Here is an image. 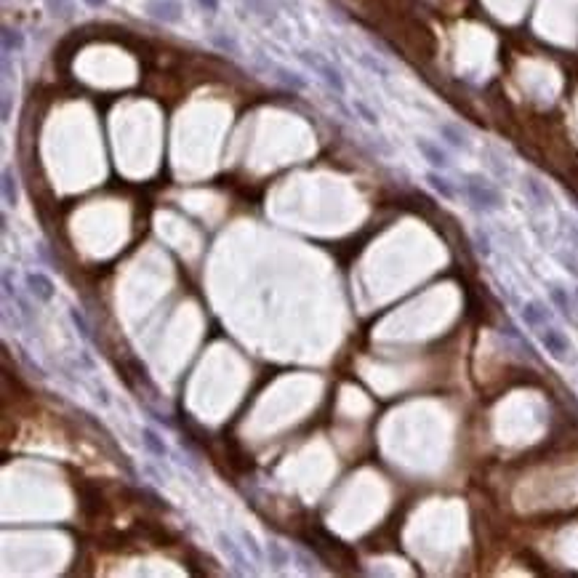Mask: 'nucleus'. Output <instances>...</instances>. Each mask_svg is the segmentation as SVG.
<instances>
[{"mask_svg":"<svg viewBox=\"0 0 578 578\" xmlns=\"http://www.w3.org/2000/svg\"><path fill=\"white\" fill-rule=\"evenodd\" d=\"M541 344H544V349L549 352V357H552V360H557V363H568L570 349H573L570 339L565 336L560 328H554V326L541 328Z\"/></svg>","mask_w":578,"mask_h":578,"instance_id":"3","label":"nucleus"},{"mask_svg":"<svg viewBox=\"0 0 578 578\" xmlns=\"http://www.w3.org/2000/svg\"><path fill=\"white\" fill-rule=\"evenodd\" d=\"M357 61H360L365 70H371V73L381 75V77H386V75H389V70H386V67L379 59H373L371 54H357Z\"/></svg>","mask_w":578,"mask_h":578,"instance_id":"20","label":"nucleus"},{"mask_svg":"<svg viewBox=\"0 0 578 578\" xmlns=\"http://www.w3.org/2000/svg\"><path fill=\"white\" fill-rule=\"evenodd\" d=\"M475 240H477V251L482 253V256H490V240L477 229V235H475Z\"/></svg>","mask_w":578,"mask_h":578,"instance_id":"26","label":"nucleus"},{"mask_svg":"<svg viewBox=\"0 0 578 578\" xmlns=\"http://www.w3.org/2000/svg\"><path fill=\"white\" fill-rule=\"evenodd\" d=\"M519 314H522V323L531 328V330H541V328L549 326V320H552V312H549L541 301H528Z\"/></svg>","mask_w":578,"mask_h":578,"instance_id":"7","label":"nucleus"},{"mask_svg":"<svg viewBox=\"0 0 578 578\" xmlns=\"http://www.w3.org/2000/svg\"><path fill=\"white\" fill-rule=\"evenodd\" d=\"M70 320H73V326L77 328V333H80L83 339H89L91 328H89V323H86V317H83V312H80V310H70Z\"/></svg>","mask_w":578,"mask_h":578,"instance_id":"23","label":"nucleus"},{"mask_svg":"<svg viewBox=\"0 0 578 578\" xmlns=\"http://www.w3.org/2000/svg\"><path fill=\"white\" fill-rule=\"evenodd\" d=\"M142 443H144V448H147L155 459H165L168 456V445L163 443V437L152 429V427H144L142 429Z\"/></svg>","mask_w":578,"mask_h":578,"instance_id":"13","label":"nucleus"},{"mask_svg":"<svg viewBox=\"0 0 578 578\" xmlns=\"http://www.w3.org/2000/svg\"><path fill=\"white\" fill-rule=\"evenodd\" d=\"M576 253H578V240H576Z\"/></svg>","mask_w":578,"mask_h":578,"instance_id":"29","label":"nucleus"},{"mask_svg":"<svg viewBox=\"0 0 578 578\" xmlns=\"http://www.w3.org/2000/svg\"><path fill=\"white\" fill-rule=\"evenodd\" d=\"M352 107H355L357 118L363 120V123H368L371 128H376V126H379V115H376V112H373L371 107L363 102V99H352Z\"/></svg>","mask_w":578,"mask_h":578,"instance_id":"19","label":"nucleus"},{"mask_svg":"<svg viewBox=\"0 0 578 578\" xmlns=\"http://www.w3.org/2000/svg\"><path fill=\"white\" fill-rule=\"evenodd\" d=\"M45 8L51 16H67L73 11V3L70 0H45Z\"/></svg>","mask_w":578,"mask_h":578,"instance_id":"22","label":"nucleus"},{"mask_svg":"<svg viewBox=\"0 0 578 578\" xmlns=\"http://www.w3.org/2000/svg\"><path fill=\"white\" fill-rule=\"evenodd\" d=\"M440 136L445 139V144H450L453 149H469V136L456 123H440Z\"/></svg>","mask_w":578,"mask_h":578,"instance_id":"9","label":"nucleus"},{"mask_svg":"<svg viewBox=\"0 0 578 578\" xmlns=\"http://www.w3.org/2000/svg\"><path fill=\"white\" fill-rule=\"evenodd\" d=\"M24 282H27V291H30L38 301H51L54 294H56L54 280H51L48 275H43V272H27V275H24Z\"/></svg>","mask_w":578,"mask_h":578,"instance_id":"6","label":"nucleus"},{"mask_svg":"<svg viewBox=\"0 0 578 578\" xmlns=\"http://www.w3.org/2000/svg\"><path fill=\"white\" fill-rule=\"evenodd\" d=\"M144 14L155 22H163V24H176L181 19V3L178 0H147Z\"/></svg>","mask_w":578,"mask_h":578,"instance_id":"4","label":"nucleus"},{"mask_svg":"<svg viewBox=\"0 0 578 578\" xmlns=\"http://www.w3.org/2000/svg\"><path fill=\"white\" fill-rule=\"evenodd\" d=\"M240 538H243V547L251 552L253 560H261V549H259V544H256V538H253L248 531H243V533H240Z\"/></svg>","mask_w":578,"mask_h":578,"instance_id":"24","label":"nucleus"},{"mask_svg":"<svg viewBox=\"0 0 578 578\" xmlns=\"http://www.w3.org/2000/svg\"><path fill=\"white\" fill-rule=\"evenodd\" d=\"M243 6L253 16H259L261 22H267V24H272L277 19V3L275 0H243Z\"/></svg>","mask_w":578,"mask_h":578,"instance_id":"10","label":"nucleus"},{"mask_svg":"<svg viewBox=\"0 0 578 578\" xmlns=\"http://www.w3.org/2000/svg\"><path fill=\"white\" fill-rule=\"evenodd\" d=\"M427 184H429L432 190L440 195V197H445V200H456V190H453V184H450L443 174L429 171V174H427Z\"/></svg>","mask_w":578,"mask_h":578,"instance_id":"14","label":"nucleus"},{"mask_svg":"<svg viewBox=\"0 0 578 578\" xmlns=\"http://www.w3.org/2000/svg\"><path fill=\"white\" fill-rule=\"evenodd\" d=\"M522 187H525V192H528V197H531V203H533V206L547 208L549 203H552V197H549V190L535 176H525Z\"/></svg>","mask_w":578,"mask_h":578,"instance_id":"12","label":"nucleus"},{"mask_svg":"<svg viewBox=\"0 0 578 578\" xmlns=\"http://www.w3.org/2000/svg\"><path fill=\"white\" fill-rule=\"evenodd\" d=\"M549 298H552V304L563 312V314H570V296H568V291H565V288H560V285H552V288H549Z\"/></svg>","mask_w":578,"mask_h":578,"instance_id":"18","label":"nucleus"},{"mask_svg":"<svg viewBox=\"0 0 578 578\" xmlns=\"http://www.w3.org/2000/svg\"><path fill=\"white\" fill-rule=\"evenodd\" d=\"M211 43L216 45V48H222V51H227V54H238V43H235L229 35H224V32L211 35Z\"/></svg>","mask_w":578,"mask_h":578,"instance_id":"21","label":"nucleus"},{"mask_svg":"<svg viewBox=\"0 0 578 578\" xmlns=\"http://www.w3.org/2000/svg\"><path fill=\"white\" fill-rule=\"evenodd\" d=\"M0 120L3 123L11 120V91H8V86H3V112H0Z\"/></svg>","mask_w":578,"mask_h":578,"instance_id":"25","label":"nucleus"},{"mask_svg":"<svg viewBox=\"0 0 578 578\" xmlns=\"http://www.w3.org/2000/svg\"><path fill=\"white\" fill-rule=\"evenodd\" d=\"M464 192H466V200L477 208V211H499L504 206V197L501 192L485 181L482 176H466L464 181Z\"/></svg>","mask_w":578,"mask_h":578,"instance_id":"2","label":"nucleus"},{"mask_svg":"<svg viewBox=\"0 0 578 578\" xmlns=\"http://www.w3.org/2000/svg\"><path fill=\"white\" fill-rule=\"evenodd\" d=\"M197 3H200V8H206V11H211V14L219 11V0H197Z\"/></svg>","mask_w":578,"mask_h":578,"instance_id":"27","label":"nucleus"},{"mask_svg":"<svg viewBox=\"0 0 578 578\" xmlns=\"http://www.w3.org/2000/svg\"><path fill=\"white\" fill-rule=\"evenodd\" d=\"M416 149L421 152V158L427 160V163L434 168V171H445L448 165H450V158H448V152H445L437 142H432V139H424V136H418L416 139Z\"/></svg>","mask_w":578,"mask_h":578,"instance_id":"5","label":"nucleus"},{"mask_svg":"<svg viewBox=\"0 0 578 578\" xmlns=\"http://www.w3.org/2000/svg\"><path fill=\"white\" fill-rule=\"evenodd\" d=\"M267 554H269V565H275V568H285V565L291 563V552L282 547L280 541H269Z\"/></svg>","mask_w":578,"mask_h":578,"instance_id":"17","label":"nucleus"},{"mask_svg":"<svg viewBox=\"0 0 578 578\" xmlns=\"http://www.w3.org/2000/svg\"><path fill=\"white\" fill-rule=\"evenodd\" d=\"M298 59L304 61L314 75H320V80H323L333 93H339V96L347 93V80H344V75H341L339 67H336L333 61H328L323 54H317V51H298Z\"/></svg>","mask_w":578,"mask_h":578,"instance_id":"1","label":"nucleus"},{"mask_svg":"<svg viewBox=\"0 0 578 578\" xmlns=\"http://www.w3.org/2000/svg\"><path fill=\"white\" fill-rule=\"evenodd\" d=\"M576 301H578V288H576Z\"/></svg>","mask_w":578,"mask_h":578,"instance_id":"30","label":"nucleus"},{"mask_svg":"<svg viewBox=\"0 0 578 578\" xmlns=\"http://www.w3.org/2000/svg\"><path fill=\"white\" fill-rule=\"evenodd\" d=\"M107 0H86V6H91V8H99V6H104Z\"/></svg>","mask_w":578,"mask_h":578,"instance_id":"28","label":"nucleus"},{"mask_svg":"<svg viewBox=\"0 0 578 578\" xmlns=\"http://www.w3.org/2000/svg\"><path fill=\"white\" fill-rule=\"evenodd\" d=\"M269 67H272V73H275V80H277V83H282L285 89L307 91V80H304V77H301L298 73L288 70V67H282V64H269Z\"/></svg>","mask_w":578,"mask_h":578,"instance_id":"11","label":"nucleus"},{"mask_svg":"<svg viewBox=\"0 0 578 578\" xmlns=\"http://www.w3.org/2000/svg\"><path fill=\"white\" fill-rule=\"evenodd\" d=\"M24 48V35L16 27H3V54H14Z\"/></svg>","mask_w":578,"mask_h":578,"instance_id":"16","label":"nucleus"},{"mask_svg":"<svg viewBox=\"0 0 578 578\" xmlns=\"http://www.w3.org/2000/svg\"><path fill=\"white\" fill-rule=\"evenodd\" d=\"M3 200H6V206H16L19 203V187H16V176L11 168L3 171Z\"/></svg>","mask_w":578,"mask_h":578,"instance_id":"15","label":"nucleus"},{"mask_svg":"<svg viewBox=\"0 0 578 578\" xmlns=\"http://www.w3.org/2000/svg\"><path fill=\"white\" fill-rule=\"evenodd\" d=\"M219 547H222L224 557L235 565V570H238V573H245V570H248V557L243 554V549H245L243 544H235V541H232V535L219 533Z\"/></svg>","mask_w":578,"mask_h":578,"instance_id":"8","label":"nucleus"}]
</instances>
